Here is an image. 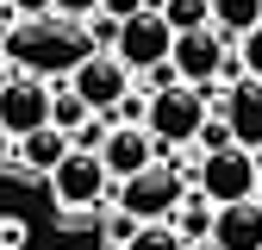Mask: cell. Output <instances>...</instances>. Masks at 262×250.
<instances>
[{
	"label": "cell",
	"mask_w": 262,
	"mask_h": 250,
	"mask_svg": "<svg viewBox=\"0 0 262 250\" xmlns=\"http://www.w3.org/2000/svg\"><path fill=\"white\" fill-rule=\"evenodd\" d=\"M0 50H7L13 69H31V75H44V81H62L69 62L88 50V38H81L75 19L44 13V19H13L7 31H0Z\"/></svg>",
	"instance_id": "cell-1"
},
{
	"label": "cell",
	"mask_w": 262,
	"mask_h": 250,
	"mask_svg": "<svg viewBox=\"0 0 262 250\" xmlns=\"http://www.w3.org/2000/svg\"><path fill=\"white\" fill-rule=\"evenodd\" d=\"M50 200H56V213L69 219V225H88V219H100V206L113 200V175H106V163L94 150H62V163L50 169Z\"/></svg>",
	"instance_id": "cell-2"
},
{
	"label": "cell",
	"mask_w": 262,
	"mask_h": 250,
	"mask_svg": "<svg viewBox=\"0 0 262 250\" xmlns=\"http://www.w3.org/2000/svg\"><path fill=\"white\" fill-rule=\"evenodd\" d=\"M206 94L193 88V81H162L144 94V132L162 144V150H181L193 144V132H200V119H206Z\"/></svg>",
	"instance_id": "cell-3"
},
{
	"label": "cell",
	"mask_w": 262,
	"mask_h": 250,
	"mask_svg": "<svg viewBox=\"0 0 262 250\" xmlns=\"http://www.w3.org/2000/svg\"><path fill=\"white\" fill-rule=\"evenodd\" d=\"M169 69L175 81H193V88H206V81H237V50L231 38H225L219 25H193V31H175V44H169Z\"/></svg>",
	"instance_id": "cell-4"
},
{
	"label": "cell",
	"mask_w": 262,
	"mask_h": 250,
	"mask_svg": "<svg viewBox=\"0 0 262 250\" xmlns=\"http://www.w3.org/2000/svg\"><path fill=\"white\" fill-rule=\"evenodd\" d=\"M113 206H125L131 219H169V206L187 194V169L181 163H162V156H156V163H144L138 175H125V181H113Z\"/></svg>",
	"instance_id": "cell-5"
},
{
	"label": "cell",
	"mask_w": 262,
	"mask_h": 250,
	"mask_svg": "<svg viewBox=\"0 0 262 250\" xmlns=\"http://www.w3.org/2000/svg\"><path fill=\"white\" fill-rule=\"evenodd\" d=\"M193 187H200V194H206L212 206L256 194V150H244V144L200 150V163H193Z\"/></svg>",
	"instance_id": "cell-6"
},
{
	"label": "cell",
	"mask_w": 262,
	"mask_h": 250,
	"mask_svg": "<svg viewBox=\"0 0 262 250\" xmlns=\"http://www.w3.org/2000/svg\"><path fill=\"white\" fill-rule=\"evenodd\" d=\"M169 44H175L169 19H162L156 7H144V13L119 19V38H113V56L125 62L131 75H144V69H156V62H169Z\"/></svg>",
	"instance_id": "cell-7"
},
{
	"label": "cell",
	"mask_w": 262,
	"mask_h": 250,
	"mask_svg": "<svg viewBox=\"0 0 262 250\" xmlns=\"http://www.w3.org/2000/svg\"><path fill=\"white\" fill-rule=\"evenodd\" d=\"M44 119H50V81L31 69H7L0 75V138H19Z\"/></svg>",
	"instance_id": "cell-8"
},
{
	"label": "cell",
	"mask_w": 262,
	"mask_h": 250,
	"mask_svg": "<svg viewBox=\"0 0 262 250\" xmlns=\"http://www.w3.org/2000/svg\"><path fill=\"white\" fill-rule=\"evenodd\" d=\"M62 81H69V88L81 94V100H88L94 113H106V107L119 100V94H125L131 81H138V75H131L125 62L113 56V50H81V56L69 62V75H62Z\"/></svg>",
	"instance_id": "cell-9"
},
{
	"label": "cell",
	"mask_w": 262,
	"mask_h": 250,
	"mask_svg": "<svg viewBox=\"0 0 262 250\" xmlns=\"http://www.w3.org/2000/svg\"><path fill=\"white\" fill-rule=\"evenodd\" d=\"M94 156L106 163V175H113V181H125V175H138L144 163H156V156H162V144H156V138L144 132L138 119H113V125H106V138H100V150H94Z\"/></svg>",
	"instance_id": "cell-10"
},
{
	"label": "cell",
	"mask_w": 262,
	"mask_h": 250,
	"mask_svg": "<svg viewBox=\"0 0 262 250\" xmlns=\"http://www.w3.org/2000/svg\"><path fill=\"white\" fill-rule=\"evenodd\" d=\"M212 113L231 125V138H237L244 150L262 156V81H256V75L225 81V94H219V107H212Z\"/></svg>",
	"instance_id": "cell-11"
},
{
	"label": "cell",
	"mask_w": 262,
	"mask_h": 250,
	"mask_svg": "<svg viewBox=\"0 0 262 250\" xmlns=\"http://www.w3.org/2000/svg\"><path fill=\"white\" fill-rule=\"evenodd\" d=\"M219 250H262V200L244 194V200H225L212 206V232H206Z\"/></svg>",
	"instance_id": "cell-12"
},
{
	"label": "cell",
	"mask_w": 262,
	"mask_h": 250,
	"mask_svg": "<svg viewBox=\"0 0 262 250\" xmlns=\"http://www.w3.org/2000/svg\"><path fill=\"white\" fill-rule=\"evenodd\" d=\"M62 150H69V132H56V125L44 119V125H31V132L13 138V163H19L25 175H50V169L62 163Z\"/></svg>",
	"instance_id": "cell-13"
},
{
	"label": "cell",
	"mask_w": 262,
	"mask_h": 250,
	"mask_svg": "<svg viewBox=\"0 0 262 250\" xmlns=\"http://www.w3.org/2000/svg\"><path fill=\"white\" fill-rule=\"evenodd\" d=\"M169 225H175V232H181L187 244H200V238L212 232V200L200 194V187H193V194H181V200L169 206Z\"/></svg>",
	"instance_id": "cell-14"
},
{
	"label": "cell",
	"mask_w": 262,
	"mask_h": 250,
	"mask_svg": "<svg viewBox=\"0 0 262 250\" xmlns=\"http://www.w3.org/2000/svg\"><path fill=\"white\" fill-rule=\"evenodd\" d=\"M119 250H187V238L169 225V219H138V232H131Z\"/></svg>",
	"instance_id": "cell-15"
},
{
	"label": "cell",
	"mask_w": 262,
	"mask_h": 250,
	"mask_svg": "<svg viewBox=\"0 0 262 250\" xmlns=\"http://www.w3.org/2000/svg\"><path fill=\"white\" fill-rule=\"evenodd\" d=\"M94 107L81 100V94L69 88V81H50V125H56V132H75V125L88 119Z\"/></svg>",
	"instance_id": "cell-16"
},
{
	"label": "cell",
	"mask_w": 262,
	"mask_h": 250,
	"mask_svg": "<svg viewBox=\"0 0 262 250\" xmlns=\"http://www.w3.org/2000/svg\"><path fill=\"white\" fill-rule=\"evenodd\" d=\"M262 19V0H212V25L225 31V38H237V31H250Z\"/></svg>",
	"instance_id": "cell-17"
},
{
	"label": "cell",
	"mask_w": 262,
	"mask_h": 250,
	"mask_svg": "<svg viewBox=\"0 0 262 250\" xmlns=\"http://www.w3.org/2000/svg\"><path fill=\"white\" fill-rule=\"evenodd\" d=\"M156 13L169 19V31H193V25H212V0H156Z\"/></svg>",
	"instance_id": "cell-18"
},
{
	"label": "cell",
	"mask_w": 262,
	"mask_h": 250,
	"mask_svg": "<svg viewBox=\"0 0 262 250\" xmlns=\"http://www.w3.org/2000/svg\"><path fill=\"white\" fill-rule=\"evenodd\" d=\"M75 25H81L88 50H113V38H119V19H113V13H100V7H94V13H81Z\"/></svg>",
	"instance_id": "cell-19"
},
{
	"label": "cell",
	"mask_w": 262,
	"mask_h": 250,
	"mask_svg": "<svg viewBox=\"0 0 262 250\" xmlns=\"http://www.w3.org/2000/svg\"><path fill=\"white\" fill-rule=\"evenodd\" d=\"M231 44H237V69L262 81V19H256L250 31H237V38H231Z\"/></svg>",
	"instance_id": "cell-20"
},
{
	"label": "cell",
	"mask_w": 262,
	"mask_h": 250,
	"mask_svg": "<svg viewBox=\"0 0 262 250\" xmlns=\"http://www.w3.org/2000/svg\"><path fill=\"white\" fill-rule=\"evenodd\" d=\"M225 144H237V138H231V125H225L219 113H206V119H200V132H193V150H225Z\"/></svg>",
	"instance_id": "cell-21"
},
{
	"label": "cell",
	"mask_w": 262,
	"mask_h": 250,
	"mask_svg": "<svg viewBox=\"0 0 262 250\" xmlns=\"http://www.w3.org/2000/svg\"><path fill=\"white\" fill-rule=\"evenodd\" d=\"M0 250H25V219H0Z\"/></svg>",
	"instance_id": "cell-22"
},
{
	"label": "cell",
	"mask_w": 262,
	"mask_h": 250,
	"mask_svg": "<svg viewBox=\"0 0 262 250\" xmlns=\"http://www.w3.org/2000/svg\"><path fill=\"white\" fill-rule=\"evenodd\" d=\"M144 7H156V0H100V13H113V19H131V13H144Z\"/></svg>",
	"instance_id": "cell-23"
},
{
	"label": "cell",
	"mask_w": 262,
	"mask_h": 250,
	"mask_svg": "<svg viewBox=\"0 0 262 250\" xmlns=\"http://www.w3.org/2000/svg\"><path fill=\"white\" fill-rule=\"evenodd\" d=\"M100 0H50V13H62V19H81V13H94Z\"/></svg>",
	"instance_id": "cell-24"
},
{
	"label": "cell",
	"mask_w": 262,
	"mask_h": 250,
	"mask_svg": "<svg viewBox=\"0 0 262 250\" xmlns=\"http://www.w3.org/2000/svg\"><path fill=\"white\" fill-rule=\"evenodd\" d=\"M13 13H19V19H44V13H50V0H13Z\"/></svg>",
	"instance_id": "cell-25"
},
{
	"label": "cell",
	"mask_w": 262,
	"mask_h": 250,
	"mask_svg": "<svg viewBox=\"0 0 262 250\" xmlns=\"http://www.w3.org/2000/svg\"><path fill=\"white\" fill-rule=\"evenodd\" d=\"M256 200H262V156H256Z\"/></svg>",
	"instance_id": "cell-26"
},
{
	"label": "cell",
	"mask_w": 262,
	"mask_h": 250,
	"mask_svg": "<svg viewBox=\"0 0 262 250\" xmlns=\"http://www.w3.org/2000/svg\"><path fill=\"white\" fill-rule=\"evenodd\" d=\"M7 69H13V62H7V50H0V75H7Z\"/></svg>",
	"instance_id": "cell-27"
}]
</instances>
